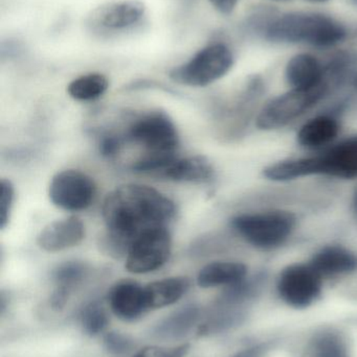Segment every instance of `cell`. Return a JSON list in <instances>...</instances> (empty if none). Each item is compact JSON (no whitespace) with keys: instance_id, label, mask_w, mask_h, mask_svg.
<instances>
[{"instance_id":"22","label":"cell","mask_w":357,"mask_h":357,"mask_svg":"<svg viewBox=\"0 0 357 357\" xmlns=\"http://www.w3.org/2000/svg\"><path fill=\"white\" fill-rule=\"evenodd\" d=\"M307 357H350L347 343L339 333L325 331L310 342Z\"/></svg>"},{"instance_id":"28","label":"cell","mask_w":357,"mask_h":357,"mask_svg":"<svg viewBox=\"0 0 357 357\" xmlns=\"http://www.w3.org/2000/svg\"><path fill=\"white\" fill-rule=\"evenodd\" d=\"M105 348L110 354L121 356V354H127L131 349L133 343L129 337L121 333H109L104 337Z\"/></svg>"},{"instance_id":"7","label":"cell","mask_w":357,"mask_h":357,"mask_svg":"<svg viewBox=\"0 0 357 357\" xmlns=\"http://www.w3.org/2000/svg\"><path fill=\"white\" fill-rule=\"evenodd\" d=\"M127 139L144 148L145 154H176L180 136L166 113L150 112L131 123Z\"/></svg>"},{"instance_id":"16","label":"cell","mask_w":357,"mask_h":357,"mask_svg":"<svg viewBox=\"0 0 357 357\" xmlns=\"http://www.w3.org/2000/svg\"><path fill=\"white\" fill-rule=\"evenodd\" d=\"M215 175L213 165L207 157L196 156L177 158L163 173V177L174 182L209 183Z\"/></svg>"},{"instance_id":"6","label":"cell","mask_w":357,"mask_h":357,"mask_svg":"<svg viewBox=\"0 0 357 357\" xmlns=\"http://www.w3.org/2000/svg\"><path fill=\"white\" fill-rule=\"evenodd\" d=\"M146 6L140 0H112L92 8L86 17V27L99 37L126 33L142 22Z\"/></svg>"},{"instance_id":"33","label":"cell","mask_w":357,"mask_h":357,"mask_svg":"<svg viewBox=\"0 0 357 357\" xmlns=\"http://www.w3.org/2000/svg\"><path fill=\"white\" fill-rule=\"evenodd\" d=\"M354 212H356V216H357V189H356V195H354Z\"/></svg>"},{"instance_id":"32","label":"cell","mask_w":357,"mask_h":357,"mask_svg":"<svg viewBox=\"0 0 357 357\" xmlns=\"http://www.w3.org/2000/svg\"><path fill=\"white\" fill-rule=\"evenodd\" d=\"M347 42H349L351 45L357 46V26L352 31H349Z\"/></svg>"},{"instance_id":"17","label":"cell","mask_w":357,"mask_h":357,"mask_svg":"<svg viewBox=\"0 0 357 357\" xmlns=\"http://www.w3.org/2000/svg\"><path fill=\"white\" fill-rule=\"evenodd\" d=\"M341 131L339 121L331 115L314 117L302 126L297 139L303 148L316 150L335 142Z\"/></svg>"},{"instance_id":"25","label":"cell","mask_w":357,"mask_h":357,"mask_svg":"<svg viewBox=\"0 0 357 357\" xmlns=\"http://www.w3.org/2000/svg\"><path fill=\"white\" fill-rule=\"evenodd\" d=\"M108 324V318L102 306L92 303L84 310L82 314V325L84 331L89 335L102 333Z\"/></svg>"},{"instance_id":"31","label":"cell","mask_w":357,"mask_h":357,"mask_svg":"<svg viewBox=\"0 0 357 357\" xmlns=\"http://www.w3.org/2000/svg\"><path fill=\"white\" fill-rule=\"evenodd\" d=\"M266 351H268V346L257 345L242 350L233 357H264Z\"/></svg>"},{"instance_id":"26","label":"cell","mask_w":357,"mask_h":357,"mask_svg":"<svg viewBox=\"0 0 357 357\" xmlns=\"http://www.w3.org/2000/svg\"><path fill=\"white\" fill-rule=\"evenodd\" d=\"M14 199V185L8 178H1L0 181V229L1 230H4L10 222Z\"/></svg>"},{"instance_id":"34","label":"cell","mask_w":357,"mask_h":357,"mask_svg":"<svg viewBox=\"0 0 357 357\" xmlns=\"http://www.w3.org/2000/svg\"><path fill=\"white\" fill-rule=\"evenodd\" d=\"M308 2H312V3H325V2L330 1V0H306Z\"/></svg>"},{"instance_id":"21","label":"cell","mask_w":357,"mask_h":357,"mask_svg":"<svg viewBox=\"0 0 357 357\" xmlns=\"http://www.w3.org/2000/svg\"><path fill=\"white\" fill-rule=\"evenodd\" d=\"M108 87L106 75L92 73L73 79L67 86V93L78 102H92L104 96Z\"/></svg>"},{"instance_id":"20","label":"cell","mask_w":357,"mask_h":357,"mask_svg":"<svg viewBox=\"0 0 357 357\" xmlns=\"http://www.w3.org/2000/svg\"><path fill=\"white\" fill-rule=\"evenodd\" d=\"M190 280L187 277L161 279L145 287L148 310L165 307L177 302L188 291Z\"/></svg>"},{"instance_id":"29","label":"cell","mask_w":357,"mask_h":357,"mask_svg":"<svg viewBox=\"0 0 357 357\" xmlns=\"http://www.w3.org/2000/svg\"><path fill=\"white\" fill-rule=\"evenodd\" d=\"M123 140L117 136H106L101 140L100 153L102 156L112 158L121 152Z\"/></svg>"},{"instance_id":"4","label":"cell","mask_w":357,"mask_h":357,"mask_svg":"<svg viewBox=\"0 0 357 357\" xmlns=\"http://www.w3.org/2000/svg\"><path fill=\"white\" fill-rule=\"evenodd\" d=\"M234 62L232 50L224 42H214L201 48L187 62L171 69L169 77L180 85L205 87L228 75Z\"/></svg>"},{"instance_id":"3","label":"cell","mask_w":357,"mask_h":357,"mask_svg":"<svg viewBox=\"0 0 357 357\" xmlns=\"http://www.w3.org/2000/svg\"><path fill=\"white\" fill-rule=\"evenodd\" d=\"M296 222V216L291 212L272 210L235 216L231 226L256 249L272 251L286 243Z\"/></svg>"},{"instance_id":"10","label":"cell","mask_w":357,"mask_h":357,"mask_svg":"<svg viewBox=\"0 0 357 357\" xmlns=\"http://www.w3.org/2000/svg\"><path fill=\"white\" fill-rule=\"evenodd\" d=\"M94 178L78 169H65L50 181L48 195L52 203L66 211L87 209L96 197Z\"/></svg>"},{"instance_id":"36","label":"cell","mask_w":357,"mask_h":357,"mask_svg":"<svg viewBox=\"0 0 357 357\" xmlns=\"http://www.w3.org/2000/svg\"><path fill=\"white\" fill-rule=\"evenodd\" d=\"M272 1L285 2V1H289V0H272Z\"/></svg>"},{"instance_id":"30","label":"cell","mask_w":357,"mask_h":357,"mask_svg":"<svg viewBox=\"0 0 357 357\" xmlns=\"http://www.w3.org/2000/svg\"><path fill=\"white\" fill-rule=\"evenodd\" d=\"M211 6L224 16L233 14L240 0H207Z\"/></svg>"},{"instance_id":"27","label":"cell","mask_w":357,"mask_h":357,"mask_svg":"<svg viewBox=\"0 0 357 357\" xmlns=\"http://www.w3.org/2000/svg\"><path fill=\"white\" fill-rule=\"evenodd\" d=\"M190 350L188 344L173 348L146 347L140 350L133 357H184Z\"/></svg>"},{"instance_id":"1","label":"cell","mask_w":357,"mask_h":357,"mask_svg":"<svg viewBox=\"0 0 357 357\" xmlns=\"http://www.w3.org/2000/svg\"><path fill=\"white\" fill-rule=\"evenodd\" d=\"M175 213L174 202L152 187L140 184L117 187L103 203L106 231L99 238V247L111 257H126L138 237L152 229L167 227Z\"/></svg>"},{"instance_id":"15","label":"cell","mask_w":357,"mask_h":357,"mask_svg":"<svg viewBox=\"0 0 357 357\" xmlns=\"http://www.w3.org/2000/svg\"><path fill=\"white\" fill-rule=\"evenodd\" d=\"M309 264L323 278L351 274L357 271V255L343 245H326L314 254Z\"/></svg>"},{"instance_id":"35","label":"cell","mask_w":357,"mask_h":357,"mask_svg":"<svg viewBox=\"0 0 357 357\" xmlns=\"http://www.w3.org/2000/svg\"><path fill=\"white\" fill-rule=\"evenodd\" d=\"M348 2L354 8H357V0H348Z\"/></svg>"},{"instance_id":"24","label":"cell","mask_w":357,"mask_h":357,"mask_svg":"<svg viewBox=\"0 0 357 357\" xmlns=\"http://www.w3.org/2000/svg\"><path fill=\"white\" fill-rule=\"evenodd\" d=\"M86 274V266L81 262H65L54 270V280L58 287L69 289L83 279Z\"/></svg>"},{"instance_id":"19","label":"cell","mask_w":357,"mask_h":357,"mask_svg":"<svg viewBox=\"0 0 357 357\" xmlns=\"http://www.w3.org/2000/svg\"><path fill=\"white\" fill-rule=\"evenodd\" d=\"M199 314L201 310L198 306L193 304L184 306L155 325L151 335L163 341L182 339L192 331L198 321Z\"/></svg>"},{"instance_id":"8","label":"cell","mask_w":357,"mask_h":357,"mask_svg":"<svg viewBox=\"0 0 357 357\" xmlns=\"http://www.w3.org/2000/svg\"><path fill=\"white\" fill-rule=\"evenodd\" d=\"M172 251V237L167 227L147 231L134 241L126 255V268L133 274L154 272L167 264Z\"/></svg>"},{"instance_id":"5","label":"cell","mask_w":357,"mask_h":357,"mask_svg":"<svg viewBox=\"0 0 357 357\" xmlns=\"http://www.w3.org/2000/svg\"><path fill=\"white\" fill-rule=\"evenodd\" d=\"M329 89V83L322 84L312 90L291 89L277 96L265 105L257 117V127L264 131L278 130L299 119L316 106Z\"/></svg>"},{"instance_id":"23","label":"cell","mask_w":357,"mask_h":357,"mask_svg":"<svg viewBox=\"0 0 357 357\" xmlns=\"http://www.w3.org/2000/svg\"><path fill=\"white\" fill-rule=\"evenodd\" d=\"M278 14V10L275 8L257 6L243 21V29L247 35L262 38L272 19Z\"/></svg>"},{"instance_id":"11","label":"cell","mask_w":357,"mask_h":357,"mask_svg":"<svg viewBox=\"0 0 357 357\" xmlns=\"http://www.w3.org/2000/svg\"><path fill=\"white\" fill-rule=\"evenodd\" d=\"M316 175L357 178V135L346 138L314 156Z\"/></svg>"},{"instance_id":"2","label":"cell","mask_w":357,"mask_h":357,"mask_svg":"<svg viewBox=\"0 0 357 357\" xmlns=\"http://www.w3.org/2000/svg\"><path fill=\"white\" fill-rule=\"evenodd\" d=\"M345 24L318 12L279 13L268 25L262 39L274 44H304L328 50L347 41Z\"/></svg>"},{"instance_id":"13","label":"cell","mask_w":357,"mask_h":357,"mask_svg":"<svg viewBox=\"0 0 357 357\" xmlns=\"http://www.w3.org/2000/svg\"><path fill=\"white\" fill-rule=\"evenodd\" d=\"M285 81L291 89L312 90L326 83L324 64L314 54L301 52L291 56L285 67Z\"/></svg>"},{"instance_id":"9","label":"cell","mask_w":357,"mask_h":357,"mask_svg":"<svg viewBox=\"0 0 357 357\" xmlns=\"http://www.w3.org/2000/svg\"><path fill=\"white\" fill-rule=\"evenodd\" d=\"M323 277L310 264L286 266L279 276L277 289L281 299L293 308H306L322 293Z\"/></svg>"},{"instance_id":"12","label":"cell","mask_w":357,"mask_h":357,"mask_svg":"<svg viewBox=\"0 0 357 357\" xmlns=\"http://www.w3.org/2000/svg\"><path fill=\"white\" fill-rule=\"evenodd\" d=\"M85 237V226L77 216L54 220L44 227L37 236L40 249L50 253L71 249L82 243Z\"/></svg>"},{"instance_id":"14","label":"cell","mask_w":357,"mask_h":357,"mask_svg":"<svg viewBox=\"0 0 357 357\" xmlns=\"http://www.w3.org/2000/svg\"><path fill=\"white\" fill-rule=\"evenodd\" d=\"M111 310L117 318L133 321L148 310L145 287L132 281H123L112 287L109 294Z\"/></svg>"},{"instance_id":"18","label":"cell","mask_w":357,"mask_h":357,"mask_svg":"<svg viewBox=\"0 0 357 357\" xmlns=\"http://www.w3.org/2000/svg\"><path fill=\"white\" fill-rule=\"evenodd\" d=\"M247 276V266L241 262H212L199 271L197 284L203 289L231 287L245 280Z\"/></svg>"}]
</instances>
